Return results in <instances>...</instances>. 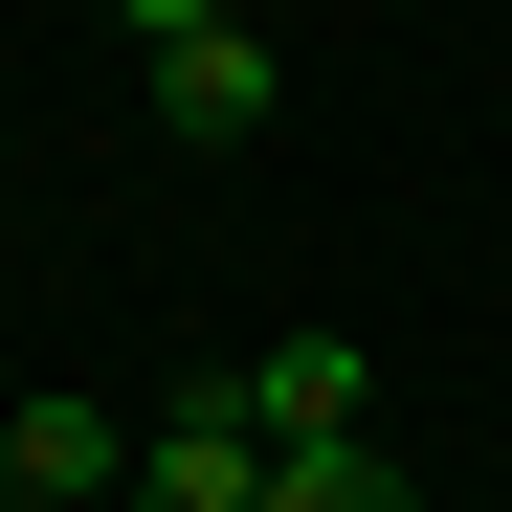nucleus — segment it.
<instances>
[{
    "mask_svg": "<svg viewBox=\"0 0 512 512\" xmlns=\"http://www.w3.org/2000/svg\"><path fill=\"white\" fill-rule=\"evenodd\" d=\"M223 401L268 423V468L290 446H379V357L357 334H268V357H223Z\"/></svg>",
    "mask_w": 512,
    "mask_h": 512,
    "instance_id": "f257e3e1",
    "label": "nucleus"
},
{
    "mask_svg": "<svg viewBox=\"0 0 512 512\" xmlns=\"http://www.w3.org/2000/svg\"><path fill=\"white\" fill-rule=\"evenodd\" d=\"M134 512H268V423H245L223 379H201V401H156V446H134Z\"/></svg>",
    "mask_w": 512,
    "mask_h": 512,
    "instance_id": "f03ea898",
    "label": "nucleus"
},
{
    "mask_svg": "<svg viewBox=\"0 0 512 512\" xmlns=\"http://www.w3.org/2000/svg\"><path fill=\"white\" fill-rule=\"evenodd\" d=\"M134 446H156V423H90V401H23V512H134Z\"/></svg>",
    "mask_w": 512,
    "mask_h": 512,
    "instance_id": "7ed1b4c3",
    "label": "nucleus"
},
{
    "mask_svg": "<svg viewBox=\"0 0 512 512\" xmlns=\"http://www.w3.org/2000/svg\"><path fill=\"white\" fill-rule=\"evenodd\" d=\"M156 134H268V23H201V45H156Z\"/></svg>",
    "mask_w": 512,
    "mask_h": 512,
    "instance_id": "20e7f679",
    "label": "nucleus"
},
{
    "mask_svg": "<svg viewBox=\"0 0 512 512\" xmlns=\"http://www.w3.org/2000/svg\"><path fill=\"white\" fill-rule=\"evenodd\" d=\"M268 512H423V468H401V446H290Z\"/></svg>",
    "mask_w": 512,
    "mask_h": 512,
    "instance_id": "39448f33",
    "label": "nucleus"
},
{
    "mask_svg": "<svg viewBox=\"0 0 512 512\" xmlns=\"http://www.w3.org/2000/svg\"><path fill=\"white\" fill-rule=\"evenodd\" d=\"M201 23H245V0H134V45H201Z\"/></svg>",
    "mask_w": 512,
    "mask_h": 512,
    "instance_id": "423d86ee",
    "label": "nucleus"
},
{
    "mask_svg": "<svg viewBox=\"0 0 512 512\" xmlns=\"http://www.w3.org/2000/svg\"><path fill=\"white\" fill-rule=\"evenodd\" d=\"M0 512H23V423H0Z\"/></svg>",
    "mask_w": 512,
    "mask_h": 512,
    "instance_id": "0eeeda50",
    "label": "nucleus"
}]
</instances>
